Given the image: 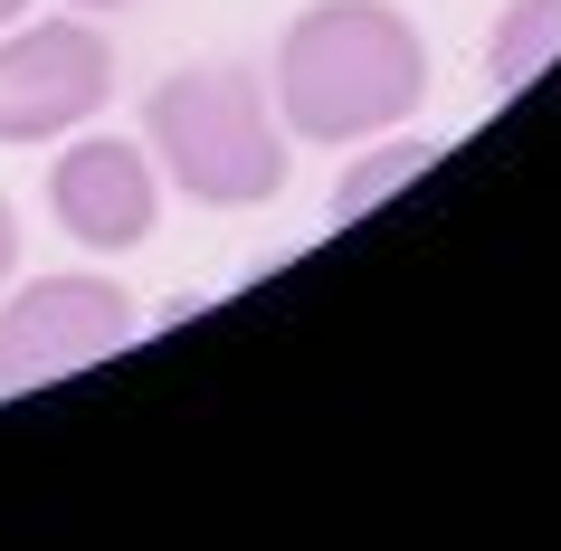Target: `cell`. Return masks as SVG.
Instances as JSON below:
<instances>
[{"label":"cell","mask_w":561,"mask_h":551,"mask_svg":"<svg viewBox=\"0 0 561 551\" xmlns=\"http://www.w3.org/2000/svg\"><path fill=\"white\" fill-rule=\"evenodd\" d=\"M266 95L305 144H362V134L410 124V105L428 95V48L390 0H314L276 38Z\"/></svg>","instance_id":"1"},{"label":"cell","mask_w":561,"mask_h":551,"mask_svg":"<svg viewBox=\"0 0 561 551\" xmlns=\"http://www.w3.org/2000/svg\"><path fill=\"white\" fill-rule=\"evenodd\" d=\"M152 162L201 209H257L286 181V124L257 67H181L144 105Z\"/></svg>","instance_id":"2"},{"label":"cell","mask_w":561,"mask_h":551,"mask_svg":"<svg viewBox=\"0 0 561 551\" xmlns=\"http://www.w3.org/2000/svg\"><path fill=\"white\" fill-rule=\"evenodd\" d=\"M124 343H134V295L115 276H38L0 305V400L48 390V380L87 371Z\"/></svg>","instance_id":"3"},{"label":"cell","mask_w":561,"mask_h":551,"mask_svg":"<svg viewBox=\"0 0 561 551\" xmlns=\"http://www.w3.org/2000/svg\"><path fill=\"white\" fill-rule=\"evenodd\" d=\"M115 105V48L87 20H48V30L0 38V144H58L87 115Z\"/></svg>","instance_id":"4"},{"label":"cell","mask_w":561,"mask_h":551,"mask_svg":"<svg viewBox=\"0 0 561 551\" xmlns=\"http://www.w3.org/2000/svg\"><path fill=\"white\" fill-rule=\"evenodd\" d=\"M48 209L77 248H144L152 219H162V181H152V152H134L124 134H87V144L58 152L48 172Z\"/></svg>","instance_id":"5"},{"label":"cell","mask_w":561,"mask_h":551,"mask_svg":"<svg viewBox=\"0 0 561 551\" xmlns=\"http://www.w3.org/2000/svg\"><path fill=\"white\" fill-rule=\"evenodd\" d=\"M561 58V0H504L495 38H485V77L495 87H533Z\"/></svg>","instance_id":"6"},{"label":"cell","mask_w":561,"mask_h":551,"mask_svg":"<svg viewBox=\"0 0 561 551\" xmlns=\"http://www.w3.org/2000/svg\"><path fill=\"white\" fill-rule=\"evenodd\" d=\"M428 162H438V144H428V134H400V144L362 152L353 172L333 181V209H324V219H333V229H343V219H362V209H381L390 191H400V181H419V172H428Z\"/></svg>","instance_id":"7"},{"label":"cell","mask_w":561,"mask_h":551,"mask_svg":"<svg viewBox=\"0 0 561 551\" xmlns=\"http://www.w3.org/2000/svg\"><path fill=\"white\" fill-rule=\"evenodd\" d=\"M10 266H20V219H10V200H0V286H10Z\"/></svg>","instance_id":"8"},{"label":"cell","mask_w":561,"mask_h":551,"mask_svg":"<svg viewBox=\"0 0 561 551\" xmlns=\"http://www.w3.org/2000/svg\"><path fill=\"white\" fill-rule=\"evenodd\" d=\"M20 10H30V0H0V30H10V20H20Z\"/></svg>","instance_id":"9"},{"label":"cell","mask_w":561,"mask_h":551,"mask_svg":"<svg viewBox=\"0 0 561 551\" xmlns=\"http://www.w3.org/2000/svg\"><path fill=\"white\" fill-rule=\"evenodd\" d=\"M67 10H124V0H67Z\"/></svg>","instance_id":"10"}]
</instances>
